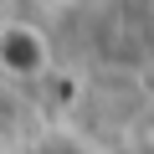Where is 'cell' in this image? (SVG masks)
Masks as SVG:
<instances>
[{
  "mask_svg": "<svg viewBox=\"0 0 154 154\" xmlns=\"http://www.w3.org/2000/svg\"><path fill=\"white\" fill-rule=\"evenodd\" d=\"M103 21L108 26L118 21V31H98L93 26V41L103 46L108 62L134 67V62H144L154 51V5H149V0H113V5L103 11Z\"/></svg>",
  "mask_w": 154,
  "mask_h": 154,
  "instance_id": "obj_1",
  "label": "cell"
},
{
  "mask_svg": "<svg viewBox=\"0 0 154 154\" xmlns=\"http://www.w3.org/2000/svg\"><path fill=\"white\" fill-rule=\"evenodd\" d=\"M0 72L16 82H36L51 72V41L31 21H5L0 26Z\"/></svg>",
  "mask_w": 154,
  "mask_h": 154,
  "instance_id": "obj_2",
  "label": "cell"
}]
</instances>
